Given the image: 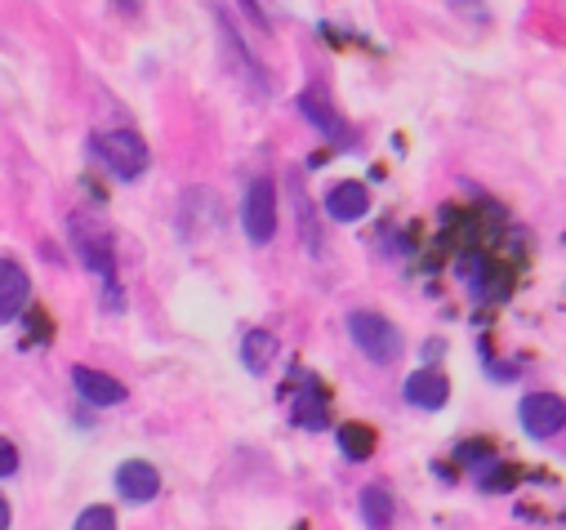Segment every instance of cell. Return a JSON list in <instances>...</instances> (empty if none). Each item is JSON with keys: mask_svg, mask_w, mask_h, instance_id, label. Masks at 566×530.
Returning a JSON list of instances; mask_svg holds the SVG:
<instances>
[{"mask_svg": "<svg viewBox=\"0 0 566 530\" xmlns=\"http://www.w3.org/2000/svg\"><path fill=\"white\" fill-rule=\"evenodd\" d=\"M357 508H361L366 530H388L392 526V495L384 486H366L361 499H357Z\"/></svg>", "mask_w": 566, "mask_h": 530, "instance_id": "7c38bea8", "label": "cell"}, {"mask_svg": "<svg viewBox=\"0 0 566 530\" xmlns=\"http://www.w3.org/2000/svg\"><path fill=\"white\" fill-rule=\"evenodd\" d=\"M241 10H245V14H250V19L259 23V28H263V14H259V0H241Z\"/></svg>", "mask_w": 566, "mask_h": 530, "instance_id": "ac0fdd59", "label": "cell"}, {"mask_svg": "<svg viewBox=\"0 0 566 530\" xmlns=\"http://www.w3.org/2000/svg\"><path fill=\"white\" fill-rule=\"evenodd\" d=\"M291 420H295L300 428H308V433L326 428V396H322L317 388H304V392L295 396V406H291Z\"/></svg>", "mask_w": 566, "mask_h": 530, "instance_id": "4fadbf2b", "label": "cell"}, {"mask_svg": "<svg viewBox=\"0 0 566 530\" xmlns=\"http://www.w3.org/2000/svg\"><path fill=\"white\" fill-rule=\"evenodd\" d=\"M72 388L85 396L90 406H120L129 396V388L120 379H112V374H103L94 365H72Z\"/></svg>", "mask_w": 566, "mask_h": 530, "instance_id": "52a82bcc", "label": "cell"}, {"mask_svg": "<svg viewBox=\"0 0 566 530\" xmlns=\"http://www.w3.org/2000/svg\"><path fill=\"white\" fill-rule=\"evenodd\" d=\"M339 446H344L348 459H366V455L375 451V433L361 428V424H344V428H339Z\"/></svg>", "mask_w": 566, "mask_h": 530, "instance_id": "5bb4252c", "label": "cell"}, {"mask_svg": "<svg viewBox=\"0 0 566 530\" xmlns=\"http://www.w3.org/2000/svg\"><path fill=\"white\" fill-rule=\"evenodd\" d=\"M348 335H353L357 352H366L375 365H392L401 357V335L379 312H348Z\"/></svg>", "mask_w": 566, "mask_h": 530, "instance_id": "6da1fadb", "label": "cell"}, {"mask_svg": "<svg viewBox=\"0 0 566 530\" xmlns=\"http://www.w3.org/2000/svg\"><path fill=\"white\" fill-rule=\"evenodd\" d=\"M517 415H522V428L535 442H544V437H553V433L566 428V402H562V396H553V392H526Z\"/></svg>", "mask_w": 566, "mask_h": 530, "instance_id": "277c9868", "label": "cell"}, {"mask_svg": "<svg viewBox=\"0 0 566 530\" xmlns=\"http://www.w3.org/2000/svg\"><path fill=\"white\" fill-rule=\"evenodd\" d=\"M94 152L116 179H138L148 166V148L134 129H107V135H94Z\"/></svg>", "mask_w": 566, "mask_h": 530, "instance_id": "7a4b0ae2", "label": "cell"}, {"mask_svg": "<svg viewBox=\"0 0 566 530\" xmlns=\"http://www.w3.org/2000/svg\"><path fill=\"white\" fill-rule=\"evenodd\" d=\"M72 245H76V254H81L85 268L98 273V277L112 286V277H116V258H112L107 236H103L98 227H90L85 219H72Z\"/></svg>", "mask_w": 566, "mask_h": 530, "instance_id": "5b68a950", "label": "cell"}, {"mask_svg": "<svg viewBox=\"0 0 566 530\" xmlns=\"http://www.w3.org/2000/svg\"><path fill=\"white\" fill-rule=\"evenodd\" d=\"M241 227H245L250 245H268V241L276 236V183H272V179H254V183L245 188Z\"/></svg>", "mask_w": 566, "mask_h": 530, "instance_id": "3957f363", "label": "cell"}, {"mask_svg": "<svg viewBox=\"0 0 566 530\" xmlns=\"http://www.w3.org/2000/svg\"><path fill=\"white\" fill-rule=\"evenodd\" d=\"M370 210V192L361 188V183H335L331 192H326V214L335 219V223H357L361 214Z\"/></svg>", "mask_w": 566, "mask_h": 530, "instance_id": "30bf717a", "label": "cell"}, {"mask_svg": "<svg viewBox=\"0 0 566 530\" xmlns=\"http://www.w3.org/2000/svg\"><path fill=\"white\" fill-rule=\"evenodd\" d=\"M304 112H308V120H313L317 129H326V135H339V120L331 116L326 103H317V94H304Z\"/></svg>", "mask_w": 566, "mask_h": 530, "instance_id": "2e32d148", "label": "cell"}, {"mask_svg": "<svg viewBox=\"0 0 566 530\" xmlns=\"http://www.w3.org/2000/svg\"><path fill=\"white\" fill-rule=\"evenodd\" d=\"M116 495L129 499V504H148V499L161 495V473L148 459H125L116 468Z\"/></svg>", "mask_w": 566, "mask_h": 530, "instance_id": "8992f818", "label": "cell"}, {"mask_svg": "<svg viewBox=\"0 0 566 530\" xmlns=\"http://www.w3.org/2000/svg\"><path fill=\"white\" fill-rule=\"evenodd\" d=\"M0 530H10V504L0 499Z\"/></svg>", "mask_w": 566, "mask_h": 530, "instance_id": "ffe728a7", "label": "cell"}, {"mask_svg": "<svg viewBox=\"0 0 566 530\" xmlns=\"http://www.w3.org/2000/svg\"><path fill=\"white\" fill-rule=\"evenodd\" d=\"M19 473V446L10 437H0V477H14Z\"/></svg>", "mask_w": 566, "mask_h": 530, "instance_id": "e0dca14e", "label": "cell"}, {"mask_svg": "<svg viewBox=\"0 0 566 530\" xmlns=\"http://www.w3.org/2000/svg\"><path fill=\"white\" fill-rule=\"evenodd\" d=\"M116 10L120 14H138V0H116Z\"/></svg>", "mask_w": 566, "mask_h": 530, "instance_id": "d6986e66", "label": "cell"}, {"mask_svg": "<svg viewBox=\"0 0 566 530\" xmlns=\"http://www.w3.org/2000/svg\"><path fill=\"white\" fill-rule=\"evenodd\" d=\"M401 392H406V402H410L415 411H442L447 396H451V383H447V374H438V370H415Z\"/></svg>", "mask_w": 566, "mask_h": 530, "instance_id": "9c48e42d", "label": "cell"}, {"mask_svg": "<svg viewBox=\"0 0 566 530\" xmlns=\"http://www.w3.org/2000/svg\"><path fill=\"white\" fill-rule=\"evenodd\" d=\"M72 530H116V512H112L107 504H90V508L72 521Z\"/></svg>", "mask_w": 566, "mask_h": 530, "instance_id": "9a60e30c", "label": "cell"}, {"mask_svg": "<svg viewBox=\"0 0 566 530\" xmlns=\"http://www.w3.org/2000/svg\"><path fill=\"white\" fill-rule=\"evenodd\" d=\"M276 335H268V330H250L245 339H241V365L250 370V374H263L272 361H276Z\"/></svg>", "mask_w": 566, "mask_h": 530, "instance_id": "8fae6325", "label": "cell"}, {"mask_svg": "<svg viewBox=\"0 0 566 530\" xmlns=\"http://www.w3.org/2000/svg\"><path fill=\"white\" fill-rule=\"evenodd\" d=\"M32 299V282L28 268L14 258H0V321H14Z\"/></svg>", "mask_w": 566, "mask_h": 530, "instance_id": "ba28073f", "label": "cell"}]
</instances>
